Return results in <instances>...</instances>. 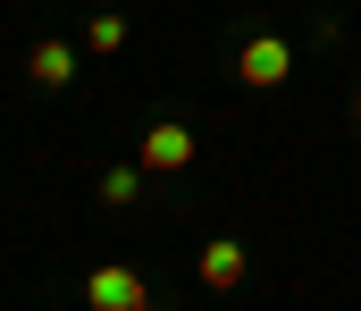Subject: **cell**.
<instances>
[{
	"label": "cell",
	"mask_w": 361,
	"mask_h": 311,
	"mask_svg": "<svg viewBox=\"0 0 361 311\" xmlns=\"http://www.w3.org/2000/svg\"><path fill=\"white\" fill-rule=\"evenodd\" d=\"M235 76H244L252 93H269V85H286V76H294V42H286V34H252V42L235 51Z\"/></svg>",
	"instance_id": "obj_3"
},
{
	"label": "cell",
	"mask_w": 361,
	"mask_h": 311,
	"mask_svg": "<svg viewBox=\"0 0 361 311\" xmlns=\"http://www.w3.org/2000/svg\"><path fill=\"white\" fill-rule=\"evenodd\" d=\"M353 118H361V85H353Z\"/></svg>",
	"instance_id": "obj_8"
},
{
	"label": "cell",
	"mask_w": 361,
	"mask_h": 311,
	"mask_svg": "<svg viewBox=\"0 0 361 311\" xmlns=\"http://www.w3.org/2000/svg\"><path fill=\"white\" fill-rule=\"evenodd\" d=\"M76 59H85L76 42H34V51H25V76H34L42 93H59V85H76Z\"/></svg>",
	"instance_id": "obj_5"
},
{
	"label": "cell",
	"mask_w": 361,
	"mask_h": 311,
	"mask_svg": "<svg viewBox=\"0 0 361 311\" xmlns=\"http://www.w3.org/2000/svg\"><path fill=\"white\" fill-rule=\"evenodd\" d=\"M85 303L92 311H160V286H152L143 269H126V261H101L85 278Z\"/></svg>",
	"instance_id": "obj_1"
},
{
	"label": "cell",
	"mask_w": 361,
	"mask_h": 311,
	"mask_svg": "<svg viewBox=\"0 0 361 311\" xmlns=\"http://www.w3.org/2000/svg\"><path fill=\"white\" fill-rule=\"evenodd\" d=\"M193 269H202V286H210V295H235V286H244V269H252V252H244L235 236H219V244H202V261H193Z\"/></svg>",
	"instance_id": "obj_4"
},
{
	"label": "cell",
	"mask_w": 361,
	"mask_h": 311,
	"mask_svg": "<svg viewBox=\"0 0 361 311\" xmlns=\"http://www.w3.org/2000/svg\"><path fill=\"white\" fill-rule=\"evenodd\" d=\"M193 126L185 118H160V126H143V143H135V160L152 169V177H177V169H193Z\"/></svg>",
	"instance_id": "obj_2"
},
{
	"label": "cell",
	"mask_w": 361,
	"mask_h": 311,
	"mask_svg": "<svg viewBox=\"0 0 361 311\" xmlns=\"http://www.w3.org/2000/svg\"><path fill=\"white\" fill-rule=\"evenodd\" d=\"M85 51H92V59H109V51H126V17H118V8H101V17L85 25Z\"/></svg>",
	"instance_id": "obj_7"
},
{
	"label": "cell",
	"mask_w": 361,
	"mask_h": 311,
	"mask_svg": "<svg viewBox=\"0 0 361 311\" xmlns=\"http://www.w3.org/2000/svg\"><path fill=\"white\" fill-rule=\"evenodd\" d=\"M143 194H152V169H143V160H118V169H101V202H109V210L143 202Z\"/></svg>",
	"instance_id": "obj_6"
}]
</instances>
